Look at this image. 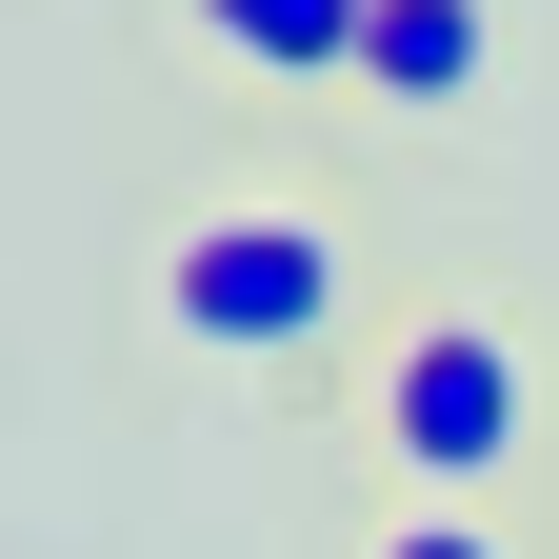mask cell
<instances>
[{
	"instance_id": "obj_4",
	"label": "cell",
	"mask_w": 559,
	"mask_h": 559,
	"mask_svg": "<svg viewBox=\"0 0 559 559\" xmlns=\"http://www.w3.org/2000/svg\"><path fill=\"white\" fill-rule=\"evenodd\" d=\"M360 21L380 0H200V40L260 60V81H360Z\"/></svg>"
},
{
	"instance_id": "obj_2",
	"label": "cell",
	"mask_w": 559,
	"mask_h": 559,
	"mask_svg": "<svg viewBox=\"0 0 559 559\" xmlns=\"http://www.w3.org/2000/svg\"><path fill=\"white\" fill-rule=\"evenodd\" d=\"M360 419H380L400 500H500V479L539 460V360H520V320H479V300H419L380 360H360Z\"/></svg>"
},
{
	"instance_id": "obj_3",
	"label": "cell",
	"mask_w": 559,
	"mask_h": 559,
	"mask_svg": "<svg viewBox=\"0 0 559 559\" xmlns=\"http://www.w3.org/2000/svg\"><path fill=\"white\" fill-rule=\"evenodd\" d=\"M479 60H500V21H479V0H380V21H360V100L460 120V100H479Z\"/></svg>"
},
{
	"instance_id": "obj_5",
	"label": "cell",
	"mask_w": 559,
	"mask_h": 559,
	"mask_svg": "<svg viewBox=\"0 0 559 559\" xmlns=\"http://www.w3.org/2000/svg\"><path fill=\"white\" fill-rule=\"evenodd\" d=\"M360 559H520V539H500V500H400Z\"/></svg>"
},
{
	"instance_id": "obj_1",
	"label": "cell",
	"mask_w": 559,
	"mask_h": 559,
	"mask_svg": "<svg viewBox=\"0 0 559 559\" xmlns=\"http://www.w3.org/2000/svg\"><path fill=\"white\" fill-rule=\"evenodd\" d=\"M140 300H160L180 360H320L340 300H360V240L320 200H200V221H160Z\"/></svg>"
}]
</instances>
